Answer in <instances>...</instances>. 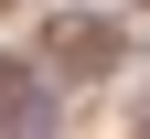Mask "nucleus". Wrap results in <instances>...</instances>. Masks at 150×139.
<instances>
[{
  "instance_id": "obj_2",
  "label": "nucleus",
  "mask_w": 150,
  "mask_h": 139,
  "mask_svg": "<svg viewBox=\"0 0 150 139\" xmlns=\"http://www.w3.org/2000/svg\"><path fill=\"white\" fill-rule=\"evenodd\" d=\"M32 11H43V0H0V22H32Z\"/></svg>"
},
{
  "instance_id": "obj_1",
  "label": "nucleus",
  "mask_w": 150,
  "mask_h": 139,
  "mask_svg": "<svg viewBox=\"0 0 150 139\" xmlns=\"http://www.w3.org/2000/svg\"><path fill=\"white\" fill-rule=\"evenodd\" d=\"M22 54L64 96H107V86L139 75V22H129L118 0H43V11L22 22Z\"/></svg>"
},
{
  "instance_id": "obj_3",
  "label": "nucleus",
  "mask_w": 150,
  "mask_h": 139,
  "mask_svg": "<svg viewBox=\"0 0 150 139\" xmlns=\"http://www.w3.org/2000/svg\"><path fill=\"white\" fill-rule=\"evenodd\" d=\"M11 75H22V43H0V86H11Z\"/></svg>"
}]
</instances>
